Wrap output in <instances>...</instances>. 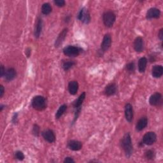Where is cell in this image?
Listing matches in <instances>:
<instances>
[{
  "instance_id": "1",
  "label": "cell",
  "mask_w": 163,
  "mask_h": 163,
  "mask_svg": "<svg viewBox=\"0 0 163 163\" xmlns=\"http://www.w3.org/2000/svg\"><path fill=\"white\" fill-rule=\"evenodd\" d=\"M121 144L122 148L126 154V156L127 157H129L132 155L133 151L131 138L129 133H126V134L124 136V137L121 140Z\"/></svg>"
},
{
  "instance_id": "2",
  "label": "cell",
  "mask_w": 163,
  "mask_h": 163,
  "mask_svg": "<svg viewBox=\"0 0 163 163\" xmlns=\"http://www.w3.org/2000/svg\"><path fill=\"white\" fill-rule=\"evenodd\" d=\"M31 105L34 109L38 111H42L46 108V99L41 96H36L32 99Z\"/></svg>"
},
{
  "instance_id": "3",
  "label": "cell",
  "mask_w": 163,
  "mask_h": 163,
  "mask_svg": "<svg viewBox=\"0 0 163 163\" xmlns=\"http://www.w3.org/2000/svg\"><path fill=\"white\" fill-rule=\"evenodd\" d=\"M115 19V14L112 11H107L105 12L103 16V22H104V24L108 27H111L113 26Z\"/></svg>"
},
{
  "instance_id": "4",
  "label": "cell",
  "mask_w": 163,
  "mask_h": 163,
  "mask_svg": "<svg viewBox=\"0 0 163 163\" xmlns=\"http://www.w3.org/2000/svg\"><path fill=\"white\" fill-rule=\"evenodd\" d=\"M82 52V49L73 46H68L64 48L63 53L68 57H77Z\"/></svg>"
},
{
  "instance_id": "5",
  "label": "cell",
  "mask_w": 163,
  "mask_h": 163,
  "mask_svg": "<svg viewBox=\"0 0 163 163\" xmlns=\"http://www.w3.org/2000/svg\"><path fill=\"white\" fill-rule=\"evenodd\" d=\"M78 19L84 24H89L91 21V16L89 11L85 8H82L79 14Z\"/></svg>"
},
{
  "instance_id": "6",
  "label": "cell",
  "mask_w": 163,
  "mask_h": 163,
  "mask_svg": "<svg viewBox=\"0 0 163 163\" xmlns=\"http://www.w3.org/2000/svg\"><path fill=\"white\" fill-rule=\"evenodd\" d=\"M157 140V136L154 132H148L143 136V142L146 145H153Z\"/></svg>"
},
{
  "instance_id": "7",
  "label": "cell",
  "mask_w": 163,
  "mask_h": 163,
  "mask_svg": "<svg viewBox=\"0 0 163 163\" xmlns=\"http://www.w3.org/2000/svg\"><path fill=\"white\" fill-rule=\"evenodd\" d=\"M112 44V38L110 34H106L103 37V41L101 45V51L105 52L108 50Z\"/></svg>"
},
{
  "instance_id": "8",
  "label": "cell",
  "mask_w": 163,
  "mask_h": 163,
  "mask_svg": "<svg viewBox=\"0 0 163 163\" xmlns=\"http://www.w3.org/2000/svg\"><path fill=\"white\" fill-rule=\"evenodd\" d=\"M42 136L44 140L48 141L49 143H53L55 140V136L54 132L52 130L50 129H47L44 131L42 132Z\"/></svg>"
},
{
  "instance_id": "9",
  "label": "cell",
  "mask_w": 163,
  "mask_h": 163,
  "mask_svg": "<svg viewBox=\"0 0 163 163\" xmlns=\"http://www.w3.org/2000/svg\"><path fill=\"white\" fill-rule=\"evenodd\" d=\"M161 16V11L156 8H151L147 11L146 17L148 19H157Z\"/></svg>"
},
{
  "instance_id": "10",
  "label": "cell",
  "mask_w": 163,
  "mask_h": 163,
  "mask_svg": "<svg viewBox=\"0 0 163 163\" xmlns=\"http://www.w3.org/2000/svg\"><path fill=\"white\" fill-rule=\"evenodd\" d=\"M68 32V29L65 28L61 32V33L59 34L57 40H55V47H59L63 43V42L64 41V40L67 35Z\"/></svg>"
},
{
  "instance_id": "11",
  "label": "cell",
  "mask_w": 163,
  "mask_h": 163,
  "mask_svg": "<svg viewBox=\"0 0 163 163\" xmlns=\"http://www.w3.org/2000/svg\"><path fill=\"white\" fill-rule=\"evenodd\" d=\"M125 116L126 120L131 122L133 119V109L130 103H127L125 106Z\"/></svg>"
},
{
  "instance_id": "12",
  "label": "cell",
  "mask_w": 163,
  "mask_h": 163,
  "mask_svg": "<svg viewBox=\"0 0 163 163\" xmlns=\"http://www.w3.org/2000/svg\"><path fill=\"white\" fill-rule=\"evenodd\" d=\"M162 96L159 93H156L152 94L149 99V103L152 106H157L161 103Z\"/></svg>"
},
{
  "instance_id": "13",
  "label": "cell",
  "mask_w": 163,
  "mask_h": 163,
  "mask_svg": "<svg viewBox=\"0 0 163 163\" xmlns=\"http://www.w3.org/2000/svg\"><path fill=\"white\" fill-rule=\"evenodd\" d=\"M117 85L114 83H111L106 86L105 89V93L107 96H111L114 95L117 92Z\"/></svg>"
},
{
  "instance_id": "14",
  "label": "cell",
  "mask_w": 163,
  "mask_h": 163,
  "mask_svg": "<svg viewBox=\"0 0 163 163\" xmlns=\"http://www.w3.org/2000/svg\"><path fill=\"white\" fill-rule=\"evenodd\" d=\"M163 74V68L161 65H156L152 69V75L154 78L158 79L162 77Z\"/></svg>"
},
{
  "instance_id": "15",
  "label": "cell",
  "mask_w": 163,
  "mask_h": 163,
  "mask_svg": "<svg viewBox=\"0 0 163 163\" xmlns=\"http://www.w3.org/2000/svg\"><path fill=\"white\" fill-rule=\"evenodd\" d=\"M68 147L70 148V149H71L72 151H78L82 149V144L79 141L71 140L68 143Z\"/></svg>"
},
{
  "instance_id": "16",
  "label": "cell",
  "mask_w": 163,
  "mask_h": 163,
  "mask_svg": "<svg viewBox=\"0 0 163 163\" xmlns=\"http://www.w3.org/2000/svg\"><path fill=\"white\" fill-rule=\"evenodd\" d=\"M16 75H17V73H16V70L13 68H10L6 70V72L5 74V77L7 81H12L15 78H16Z\"/></svg>"
},
{
  "instance_id": "17",
  "label": "cell",
  "mask_w": 163,
  "mask_h": 163,
  "mask_svg": "<svg viewBox=\"0 0 163 163\" xmlns=\"http://www.w3.org/2000/svg\"><path fill=\"white\" fill-rule=\"evenodd\" d=\"M134 49L137 52H141L143 50V40L141 37H137L134 41Z\"/></svg>"
},
{
  "instance_id": "18",
  "label": "cell",
  "mask_w": 163,
  "mask_h": 163,
  "mask_svg": "<svg viewBox=\"0 0 163 163\" xmlns=\"http://www.w3.org/2000/svg\"><path fill=\"white\" fill-rule=\"evenodd\" d=\"M79 89V83L77 81H71L68 84V91L71 95H75Z\"/></svg>"
},
{
  "instance_id": "19",
  "label": "cell",
  "mask_w": 163,
  "mask_h": 163,
  "mask_svg": "<svg viewBox=\"0 0 163 163\" xmlns=\"http://www.w3.org/2000/svg\"><path fill=\"white\" fill-rule=\"evenodd\" d=\"M147 124H148L147 118L145 117H141L140 119L138 121V122L137 124V126H136L137 130L138 131H142L143 129H144L146 127Z\"/></svg>"
},
{
  "instance_id": "20",
  "label": "cell",
  "mask_w": 163,
  "mask_h": 163,
  "mask_svg": "<svg viewBox=\"0 0 163 163\" xmlns=\"http://www.w3.org/2000/svg\"><path fill=\"white\" fill-rule=\"evenodd\" d=\"M42 27H43V21L42 19L40 17L38 18L36 26H35V36L36 38H39L40 35L41 33L42 30Z\"/></svg>"
},
{
  "instance_id": "21",
  "label": "cell",
  "mask_w": 163,
  "mask_h": 163,
  "mask_svg": "<svg viewBox=\"0 0 163 163\" xmlns=\"http://www.w3.org/2000/svg\"><path fill=\"white\" fill-rule=\"evenodd\" d=\"M85 98V93H83L80 94V96L79 97V98L74 102L73 103V107L75 109L81 108V106L82 105V103Z\"/></svg>"
},
{
  "instance_id": "22",
  "label": "cell",
  "mask_w": 163,
  "mask_h": 163,
  "mask_svg": "<svg viewBox=\"0 0 163 163\" xmlns=\"http://www.w3.org/2000/svg\"><path fill=\"white\" fill-rule=\"evenodd\" d=\"M147 65V59L145 57H141L138 61V70L140 73H144Z\"/></svg>"
},
{
  "instance_id": "23",
  "label": "cell",
  "mask_w": 163,
  "mask_h": 163,
  "mask_svg": "<svg viewBox=\"0 0 163 163\" xmlns=\"http://www.w3.org/2000/svg\"><path fill=\"white\" fill-rule=\"evenodd\" d=\"M67 109V106L66 105H63L60 107L57 110L56 113H55V118L56 119H59V118L61 117V116L65 113Z\"/></svg>"
},
{
  "instance_id": "24",
  "label": "cell",
  "mask_w": 163,
  "mask_h": 163,
  "mask_svg": "<svg viewBox=\"0 0 163 163\" xmlns=\"http://www.w3.org/2000/svg\"><path fill=\"white\" fill-rule=\"evenodd\" d=\"M52 12V7L48 3H44L41 7V12L44 15H49Z\"/></svg>"
},
{
  "instance_id": "25",
  "label": "cell",
  "mask_w": 163,
  "mask_h": 163,
  "mask_svg": "<svg viewBox=\"0 0 163 163\" xmlns=\"http://www.w3.org/2000/svg\"><path fill=\"white\" fill-rule=\"evenodd\" d=\"M76 65V63L75 61H66L63 63V68L65 70V71H68L69 70H70L72 67H73Z\"/></svg>"
},
{
  "instance_id": "26",
  "label": "cell",
  "mask_w": 163,
  "mask_h": 163,
  "mask_svg": "<svg viewBox=\"0 0 163 163\" xmlns=\"http://www.w3.org/2000/svg\"><path fill=\"white\" fill-rule=\"evenodd\" d=\"M126 70L129 73H133L135 70V65L133 62L129 63L126 65Z\"/></svg>"
},
{
  "instance_id": "27",
  "label": "cell",
  "mask_w": 163,
  "mask_h": 163,
  "mask_svg": "<svg viewBox=\"0 0 163 163\" xmlns=\"http://www.w3.org/2000/svg\"><path fill=\"white\" fill-rule=\"evenodd\" d=\"M154 151H151V150H149L145 152V157L147 159L149 160H151V159H153L154 158Z\"/></svg>"
},
{
  "instance_id": "28",
  "label": "cell",
  "mask_w": 163,
  "mask_h": 163,
  "mask_svg": "<svg viewBox=\"0 0 163 163\" xmlns=\"http://www.w3.org/2000/svg\"><path fill=\"white\" fill-rule=\"evenodd\" d=\"M15 157L19 161H22L24 159V155L22 152L18 151L15 152Z\"/></svg>"
},
{
  "instance_id": "29",
  "label": "cell",
  "mask_w": 163,
  "mask_h": 163,
  "mask_svg": "<svg viewBox=\"0 0 163 163\" xmlns=\"http://www.w3.org/2000/svg\"><path fill=\"white\" fill-rule=\"evenodd\" d=\"M33 135L36 137H38L40 134V127L37 124H35L33 129Z\"/></svg>"
},
{
  "instance_id": "30",
  "label": "cell",
  "mask_w": 163,
  "mask_h": 163,
  "mask_svg": "<svg viewBox=\"0 0 163 163\" xmlns=\"http://www.w3.org/2000/svg\"><path fill=\"white\" fill-rule=\"evenodd\" d=\"M54 3L59 7H63L65 5V2L63 0H55L54 1Z\"/></svg>"
},
{
  "instance_id": "31",
  "label": "cell",
  "mask_w": 163,
  "mask_h": 163,
  "mask_svg": "<svg viewBox=\"0 0 163 163\" xmlns=\"http://www.w3.org/2000/svg\"><path fill=\"white\" fill-rule=\"evenodd\" d=\"M64 162L65 163H71V162H75V161H74L73 159L70 157H67L64 160Z\"/></svg>"
},
{
  "instance_id": "32",
  "label": "cell",
  "mask_w": 163,
  "mask_h": 163,
  "mask_svg": "<svg viewBox=\"0 0 163 163\" xmlns=\"http://www.w3.org/2000/svg\"><path fill=\"white\" fill-rule=\"evenodd\" d=\"M6 70L4 68V66L2 65H1V70H0V75H1L2 77H3V76H5V74Z\"/></svg>"
},
{
  "instance_id": "33",
  "label": "cell",
  "mask_w": 163,
  "mask_h": 163,
  "mask_svg": "<svg viewBox=\"0 0 163 163\" xmlns=\"http://www.w3.org/2000/svg\"><path fill=\"white\" fill-rule=\"evenodd\" d=\"M17 117H18V114L16 113H14L13 117H12V122L13 124H16L17 122Z\"/></svg>"
},
{
  "instance_id": "34",
  "label": "cell",
  "mask_w": 163,
  "mask_h": 163,
  "mask_svg": "<svg viewBox=\"0 0 163 163\" xmlns=\"http://www.w3.org/2000/svg\"><path fill=\"white\" fill-rule=\"evenodd\" d=\"M4 93H5V89H4V87L2 85H1V86H0V97H3V94H4Z\"/></svg>"
},
{
  "instance_id": "35",
  "label": "cell",
  "mask_w": 163,
  "mask_h": 163,
  "mask_svg": "<svg viewBox=\"0 0 163 163\" xmlns=\"http://www.w3.org/2000/svg\"><path fill=\"white\" fill-rule=\"evenodd\" d=\"M25 53H26V55H27V57H29V56H30V55H31V49L30 48H27V49H26Z\"/></svg>"
},
{
  "instance_id": "36",
  "label": "cell",
  "mask_w": 163,
  "mask_h": 163,
  "mask_svg": "<svg viewBox=\"0 0 163 163\" xmlns=\"http://www.w3.org/2000/svg\"><path fill=\"white\" fill-rule=\"evenodd\" d=\"M159 38H160L161 40H162V38H163V29H161V30L159 31Z\"/></svg>"
}]
</instances>
